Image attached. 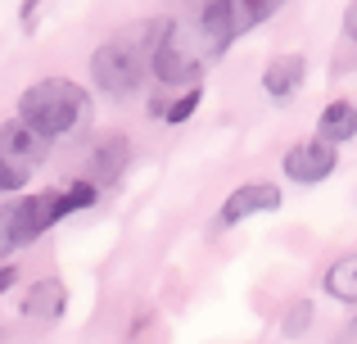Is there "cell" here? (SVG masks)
I'll use <instances>...</instances> for the list:
<instances>
[{"mask_svg":"<svg viewBox=\"0 0 357 344\" xmlns=\"http://www.w3.org/2000/svg\"><path fill=\"white\" fill-rule=\"evenodd\" d=\"M163 18H140V23H127L114 41H105L96 54H91V77L105 91H131L154 73V50L158 36H163Z\"/></svg>","mask_w":357,"mask_h":344,"instance_id":"1","label":"cell"},{"mask_svg":"<svg viewBox=\"0 0 357 344\" xmlns=\"http://www.w3.org/2000/svg\"><path fill=\"white\" fill-rule=\"evenodd\" d=\"M218 54H222V45L204 32L199 14L181 18V23H167L163 36H158V50H154V77L163 87H190V82H199V73Z\"/></svg>","mask_w":357,"mask_h":344,"instance_id":"2","label":"cell"},{"mask_svg":"<svg viewBox=\"0 0 357 344\" xmlns=\"http://www.w3.org/2000/svg\"><path fill=\"white\" fill-rule=\"evenodd\" d=\"M86 109H91V96L68 77H41L18 96V118L32 123L36 132H45L50 141L54 136H68L82 123Z\"/></svg>","mask_w":357,"mask_h":344,"instance_id":"3","label":"cell"},{"mask_svg":"<svg viewBox=\"0 0 357 344\" xmlns=\"http://www.w3.org/2000/svg\"><path fill=\"white\" fill-rule=\"evenodd\" d=\"M335 168H340V145L321 141V136L289 145L285 159H280V172H285L294 186H317V181H326Z\"/></svg>","mask_w":357,"mask_h":344,"instance_id":"4","label":"cell"},{"mask_svg":"<svg viewBox=\"0 0 357 344\" xmlns=\"http://www.w3.org/2000/svg\"><path fill=\"white\" fill-rule=\"evenodd\" d=\"M280 204H285L280 186H271V181H244V186H236V190L227 195V204H222V213H218V227H240L244 218L276 213Z\"/></svg>","mask_w":357,"mask_h":344,"instance_id":"5","label":"cell"},{"mask_svg":"<svg viewBox=\"0 0 357 344\" xmlns=\"http://www.w3.org/2000/svg\"><path fill=\"white\" fill-rule=\"evenodd\" d=\"M45 150H50V136L36 132L32 123H23V118H14V123H0V154L14 163H23V168H41Z\"/></svg>","mask_w":357,"mask_h":344,"instance_id":"6","label":"cell"},{"mask_svg":"<svg viewBox=\"0 0 357 344\" xmlns=\"http://www.w3.org/2000/svg\"><path fill=\"white\" fill-rule=\"evenodd\" d=\"M59 218H63L59 190H36V195H27V200L18 204V245H32V240L45 236V231H50Z\"/></svg>","mask_w":357,"mask_h":344,"instance_id":"7","label":"cell"},{"mask_svg":"<svg viewBox=\"0 0 357 344\" xmlns=\"http://www.w3.org/2000/svg\"><path fill=\"white\" fill-rule=\"evenodd\" d=\"M307 77V59L303 54H271L267 68H262V91L271 100H289Z\"/></svg>","mask_w":357,"mask_h":344,"instance_id":"8","label":"cell"},{"mask_svg":"<svg viewBox=\"0 0 357 344\" xmlns=\"http://www.w3.org/2000/svg\"><path fill=\"white\" fill-rule=\"evenodd\" d=\"M127 159H131L127 136H105V141H96V150H91V181L96 186L118 181L122 168H127Z\"/></svg>","mask_w":357,"mask_h":344,"instance_id":"9","label":"cell"},{"mask_svg":"<svg viewBox=\"0 0 357 344\" xmlns=\"http://www.w3.org/2000/svg\"><path fill=\"white\" fill-rule=\"evenodd\" d=\"M63 308H68V290L54 276L50 281H36L23 294V317H32V322H54V317H63Z\"/></svg>","mask_w":357,"mask_h":344,"instance_id":"10","label":"cell"},{"mask_svg":"<svg viewBox=\"0 0 357 344\" xmlns=\"http://www.w3.org/2000/svg\"><path fill=\"white\" fill-rule=\"evenodd\" d=\"M317 136L331 145H344L357 136V105L353 100H331V105L321 109V118H317Z\"/></svg>","mask_w":357,"mask_h":344,"instance_id":"11","label":"cell"},{"mask_svg":"<svg viewBox=\"0 0 357 344\" xmlns=\"http://www.w3.org/2000/svg\"><path fill=\"white\" fill-rule=\"evenodd\" d=\"M321 285H326V294H331V299H340V304H357V254L335 258V263L326 267Z\"/></svg>","mask_w":357,"mask_h":344,"instance_id":"12","label":"cell"},{"mask_svg":"<svg viewBox=\"0 0 357 344\" xmlns=\"http://www.w3.org/2000/svg\"><path fill=\"white\" fill-rule=\"evenodd\" d=\"M199 100H204V87H199V82H190L176 100H167V105L158 100V118H163L167 127H181V123H190V114L199 109Z\"/></svg>","mask_w":357,"mask_h":344,"instance_id":"13","label":"cell"},{"mask_svg":"<svg viewBox=\"0 0 357 344\" xmlns=\"http://www.w3.org/2000/svg\"><path fill=\"white\" fill-rule=\"evenodd\" d=\"M285 5V0H231V9H236V27H240V36L244 32H253L258 23H267L276 9Z\"/></svg>","mask_w":357,"mask_h":344,"instance_id":"14","label":"cell"},{"mask_svg":"<svg viewBox=\"0 0 357 344\" xmlns=\"http://www.w3.org/2000/svg\"><path fill=\"white\" fill-rule=\"evenodd\" d=\"M307 327H312V299H294L289 313L280 317V331H285V336H303Z\"/></svg>","mask_w":357,"mask_h":344,"instance_id":"15","label":"cell"},{"mask_svg":"<svg viewBox=\"0 0 357 344\" xmlns=\"http://www.w3.org/2000/svg\"><path fill=\"white\" fill-rule=\"evenodd\" d=\"M18 245V204H0V258Z\"/></svg>","mask_w":357,"mask_h":344,"instance_id":"16","label":"cell"},{"mask_svg":"<svg viewBox=\"0 0 357 344\" xmlns=\"http://www.w3.org/2000/svg\"><path fill=\"white\" fill-rule=\"evenodd\" d=\"M27 177H32V168H23V163L0 154V190H18V186H27Z\"/></svg>","mask_w":357,"mask_h":344,"instance_id":"17","label":"cell"},{"mask_svg":"<svg viewBox=\"0 0 357 344\" xmlns=\"http://www.w3.org/2000/svg\"><path fill=\"white\" fill-rule=\"evenodd\" d=\"M344 36L357 45V0H349V9H344Z\"/></svg>","mask_w":357,"mask_h":344,"instance_id":"18","label":"cell"},{"mask_svg":"<svg viewBox=\"0 0 357 344\" xmlns=\"http://www.w3.org/2000/svg\"><path fill=\"white\" fill-rule=\"evenodd\" d=\"M36 5H41V0H23V27L27 32L36 27Z\"/></svg>","mask_w":357,"mask_h":344,"instance_id":"19","label":"cell"},{"mask_svg":"<svg viewBox=\"0 0 357 344\" xmlns=\"http://www.w3.org/2000/svg\"><path fill=\"white\" fill-rule=\"evenodd\" d=\"M14 276H18V272H14V267H0V294H5V290H9V285H14Z\"/></svg>","mask_w":357,"mask_h":344,"instance_id":"20","label":"cell"},{"mask_svg":"<svg viewBox=\"0 0 357 344\" xmlns=\"http://www.w3.org/2000/svg\"><path fill=\"white\" fill-rule=\"evenodd\" d=\"M349 340H357V313H353V322H349Z\"/></svg>","mask_w":357,"mask_h":344,"instance_id":"21","label":"cell"}]
</instances>
